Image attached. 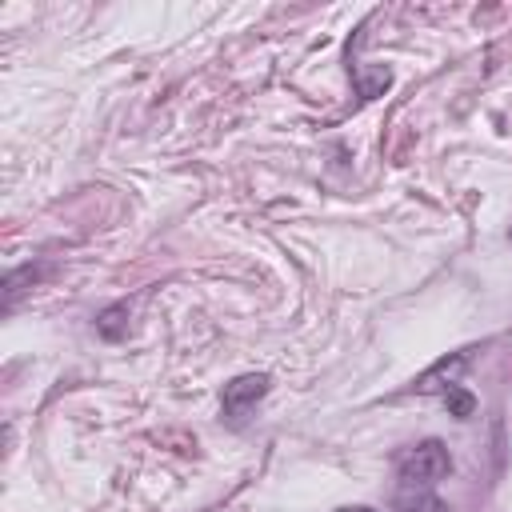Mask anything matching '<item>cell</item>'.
<instances>
[{
	"mask_svg": "<svg viewBox=\"0 0 512 512\" xmlns=\"http://www.w3.org/2000/svg\"><path fill=\"white\" fill-rule=\"evenodd\" d=\"M392 468H396V488H436L452 472V456H448L444 440L428 436V440L396 452Z\"/></svg>",
	"mask_w": 512,
	"mask_h": 512,
	"instance_id": "1",
	"label": "cell"
},
{
	"mask_svg": "<svg viewBox=\"0 0 512 512\" xmlns=\"http://www.w3.org/2000/svg\"><path fill=\"white\" fill-rule=\"evenodd\" d=\"M268 384L272 376L268 372H244V376H232L220 392V420L228 428H244L256 412V404L268 396Z\"/></svg>",
	"mask_w": 512,
	"mask_h": 512,
	"instance_id": "2",
	"label": "cell"
},
{
	"mask_svg": "<svg viewBox=\"0 0 512 512\" xmlns=\"http://www.w3.org/2000/svg\"><path fill=\"white\" fill-rule=\"evenodd\" d=\"M468 364H472V348H460V352H452V356H440L432 368H424V372L412 380L408 392H416V396H444L452 384H460V376H464Z\"/></svg>",
	"mask_w": 512,
	"mask_h": 512,
	"instance_id": "3",
	"label": "cell"
},
{
	"mask_svg": "<svg viewBox=\"0 0 512 512\" xmlns=\"http://www.w3.org/2000/svg\"><path fill=\"white\" fill-rule=\"evenodd\" d=\"M392 512H448V504L436 496V488H396Z\"/></svg>",
	"mask_w": 512,
	"mask_h": 512,
	"instance_id": "4",
	"label": "cell"
},
{
	"mask_svg": "<svg viewBox=\"0 0 512 512\" xmlns=\"http://www.w3.org/2000/svg\"><path fill=\"white\" fill-rule=\"evenodd\" d=\"M40 276H44V268H40V264H20V268H12V272L4 276V308H12V304H16V296H20V292H28Z\"/></svg>",
	"mask_w": 512,
	"mask_h": 512,
	"instance_id": "5",
	"label": "cell"
},
{
	"mask_svg": "<svg viewBox=\"0 0 512 512\" xmlns=\"http://www.w3.org/2000/svg\"><path fill=\"white\" fill-rule=\"evenodd\" d=\"M96 332H100L104 340H120V336L128 332V300H116V304H108L104 312H96Z\"/></svg>",
	"mask_w": 512,
	"mask_h": 512,
	"instance_id": "6",
	"label": "cell"
},
{
	"mask_svg": "<svg viewBox=\"0 0 512 512\" xmlns=\"http://www.w3.org/2000/svg\"><path fill=\"white\" fill-rule=\"evenodd\" d=\"M440 400L448 404V416H456V420H468V416L476 412V396H472L464 384H452V388H448Z\"/></svg>",
	"mask_w": 512,
	"mask_h": 512,
	"instance_id": "7",
	"label": "cell"
},
{
	"mask_svg": "<svg viewBox=\"0 0 512 512\" xmlns=\"http://www.w3.org/2000/svg\"><path fill=\"white\" fill-rule=\"evenodd\" d=\"M340 512H372V508H340Z\"/></svg>",
	"mask_w": 512,
	"mask_h": 512,
	"instance_id": "8",
	"label": "cell"
},
{
	"mask_svg": "<svg viewBox=\"0 0 512 512\" xmlns=\"http://www.w3.org/2000/svg\"><path fill=\"white\" fill-rule=\"evenodd\" d=\"M508 240H512V228H508Z\"/></svg>",
	"mask_w": 512,
	"mask_h": 512,
	"instance_id": "9",
	"label": "cell"
}]
</instances>
